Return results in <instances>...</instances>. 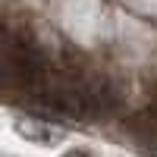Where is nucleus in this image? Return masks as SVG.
<instances>
[{
	"label": "nucleus",
	"mask_w": 157,
	"mask_h": 157,
	"mask_svg": "<svg viewBox=\"0 0 157 157\" xmlns=\"http://www.w3.org/2000/svg\"><path fill=\"white\" fill-rule=\"evenodd\" d=\"M138 120H145L148 126H154V129H157V98H154V101L148 104V107H145V113H141Z\"/></svg>",
	"instance_id": "2"
},
{
	"label": "nucleus",
	"mask_w": 157,
	"mask_h": 157,
	"mask_svg": "<svg viewBox=\"0 0 157 157\" xmlns=\"http://www.w3.org/2000/svg\"><path fill=\"white\" fill-rule=\"evenodd\" d=\"M19 132L29 135V138H38V141H50V138H60L63 135L60 129H35L32 123H19Z\"/></svg>",
	"instance_id": "1"
},
{
	"label": "nucleus",
	"mask_w": 157,
	"mask_h": 157,
	"mask_svg": "<svg viewBox=\"0 0 157 157\" xmlns=\"http://www.w3.org/2000/svg\"><path fill=\"white\" fill-rule=\"evenodd\" d=\"M63 157H91V154H85V151H69V154H63Z\"/></svg>",
	"instance_id": "3"
}]
</instances>
